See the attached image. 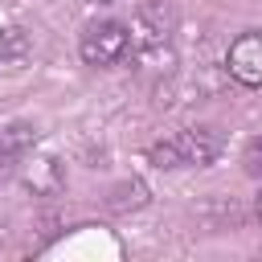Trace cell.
<instances>
[{
    "label": "cell",
    "instance_id": "obj_5",
    "mask_svg": "<svg viewBox=\"0 0 262 262\" xmlns=\"http://www.w3.org/2000/svg\"><path fill=\"white\" fill-rule=\"evenodd\" d=\"M33 139H37L33 123H8V127H0V160L16 164V160L33 147Z\"/></svg>",
    "mask_w": 262,
    "mask_h": 262
},
{
    "label": "cell",
    "instance_id": "obj_6",
    "mask_svg": "<svg viewBox=\"0 0 262 262\" xmlns=\"http://www.w3.org/2000/svg\"><path fill=\"white\" fill-rule=\"evenodd\" d=\"M29 49H33V41H29L25 29H16V25L0 29V61H25Z\"/></svg>",
    "mask_w": 262,
    "mask_h": 262
},
{
    "label": "cell",
    "instance_id": "obj_11",
    "mask_svg": "<svg viewBox=\"0 0 262 262\" xmlns=\"http://www.w3.org/2000/svg\"><path fill=\"white\" fill-rule=\"evenodd\" d=\"M82 4H115V0H82Z\"/></svg>",
    "mask_w": 262,
    "mask_h": 262
},
{
    "label": "cell",
    "instance_id": "obj_1",
    "mask_svg": "<svg viewBox=\"0 0 262 262\" xmlns=\"http://www.w3.org/2000/svg\"><path fill=\"white\" fill-rule=\"evenodd\" d=\"M221 147L225 143H221V135L213 127H184L172 139L151 143L147 147V160L156 168H205V164H213L221 156Z\"/></svg>",
    "mask_w": 262,
    "mask_h": 262
},
{
    "label": "cell",
    "instance_id": "obj_2",
    "mask_svg": "<svg viewBox=\"0 0 262 262\" xmlns=\"http://www.w3.org/2000/svg\"><path fill=\"white\" fill-rule=\"evenodd\" d=\"M78 53L86 66H115L131 53V29L119 20H94L78 37Z\"/></svg>",
    "mask_w": 262,
    "mask_h": 262
},
{
    "label": "cell",
    "instance_id": "obj_7",
    "mask_svg": "<svg viewBox=\"0 0 262 262\" xmlns=\"http://www.w3.org/2000/svg\"><path fill=\"white\" fill-rule=\"evenodd\" d=\"M139 205H147L143 180H123V184L111 192V209H139Z\"/></svg>",
    "mask_w": 262,
    "mask_h": 262
},
{
    "label": "cell",
    "instance_id": "obj_10",
    "mask_svg": "<svg viewBox=\"0 0 262 262\" xmlns=\"http://www.w3.org/2000/svg\"><path fill=\"white\" fill-rule=\"evenodd\" d=\"M8 168H12V164H8V160H0V180H4V172H8Z\"/></svg>",
    "mask_w": 262,
    "mask_h": 262
},
{
    "label": "cell",
    "instance_id": "obj_8",
    "mask_svg": "<svg viewBox=\"0 0 262 262\" xmlns=\"http://www.w3.org/2000/svg\"><path fill=\"white\" fill-rule=\"evenodd\" d=\"M242 164H246V172H250V176H262V135H254V139L246 143Z\"/></svg>",
    "mask_w": 262,
    "mask_h": 262
},
{
    "label": "cell",
    "instance_id": "obj_9",
    "mask_svg": "<svg viewBox=\"0 0 262 262\" xmlns=\"http://www.w3.org/2000/svg\"><path fill=\"white\" fill-rule=\"evenodd\" d=\"M254 213H258V221H262V192H258V201H254Z\"/></svg>",
    "mask_w": 262,
    "mask_h": 262
},
{
    "label": "cell",
    "instance_id": "obj_3",
    "mask_svg": "<svg viewBox=\"0 0 262 262\" xmlns=\"http://www.w3.org/2000/svg\"><path fill=\"white\" fill-rule=\"evenodd\" d=\"M131 45L135 49H151V45H168L172 29H176V12L164 4H139L131 16Z\"/></svg>",
    "mask_w": 262,
    "mask_h": 262
},
{
    "label": "cell",
    "instance_id": "obj_4",
    "mask_svg": "<svg viewBox=\"0 0 262 262\" xmlns=\"http://www.w3.org/2000/svg\"><path fill=\"white\" fill-rule=\"evenodd\" d=\"M225 66H229V74H233L242 86L258 90V86H262V29H250V33H242V37L229 45V53H225Z\"/></svg>",
    "mask_w": 262,
    "mask_h": 262
}]
</instances>
